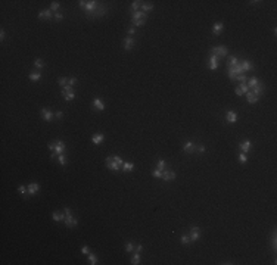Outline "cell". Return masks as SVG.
<instances>
[{"label":"cell","mask_w":277,"mask_h":265,"mask_svg":"<svg viewBox=\"0 0 277 265\" xmlns=\"http://www.w3.org/2000/svg\"><path fill=\"white\" fill-rule=\"evenodd\" d=\"M41 116H43V119H44V121H47V122H50V121L53 119V116H55V113H53L52 110H49L47 108H43V109H41Z\"/></svg>","instance_id":"9a60e30c"},{"label":"cell","mask_w":277,"mask_h":265,"mask_svg":"<svg viewBox=\"0 0 277 265\" xmlns=\"http://www.w3.org/2000/svg\"><path fill=\"white\" fill-rule=\"evenodd\" d=\"M248 91H249V87H248V84H246V83H240V84L236 87V90H234V93H236L237 96L246 94Z\"/></svg>","instance_id":"7c38bea8"},{"label":"cell","mask_w":277,"mask_h":265,"mask_svg":"<svg viewBox=\"0 0 277 265\" xmlns=\"http://www.w3.org/2000/svg\"><path fill=\"white\" fill-rule=\"evenodd\" d=\"M246 100H248V103L254 105V103H256V102L259 100V97H258V96H255V94H252L251 91H248V93H246Z\"/></svg>","instance_id":"4316f807"},{"label":"cell","mask_w":277,"mask_h":265,"mask_svg":"<svg viewBox=\"0 0 277 265\" xmlns=\"http://www.w3.org/2000/svg\"><path fill=\"white\" fill-rule=\"evenodd\" d=\"M58 84H59V85H62V87L68 85V78H65V77H61V78L58 80Z\"/></svg>","instance_id":"b9f144b4"},{"label":"cell","mask_w":277,"mask_h":265,"mask_svg":"<svg viewBox=\"0 0 277 265\" xmlns=\"http://www.w3.org/2000/svg\"><path fill=\"white\" fill-rule=\"evenodd\" d=\"M236 80H237L239 83H246V81H248V77H246V74H242V75H237Z\"/></svg>","instance_id":"ee69618b"},{"label":"cell","mask_w":277,"mask_h":265,"mask_svg":"<svg viewBox=\"0 0 277 265\" xmlns=\"http://www.w3.org/2000/svg\"><path fill=\"white\" fill-rule=\"evenodd\" d=\"M74 88L71 87V85H65V87H62V94L63 93H68V91H72Z\"/></svg>","instance_id":"f5cc1de1"},{"label":"cell","mask_w":277,"mask_h":265,"mask_svg":"<svg viewBox=\"0 0 277 265\" xmlns=\"http://www.w3.org/2000/svg\"><path fill=\"white\" fill-rule=\"evenodd\" d=\"M5 38H6V33H5V30H0V40L3 41Z\"/></svg>","instance_id":"9f6ffc18"},{"label":"cell","mask_w":277,"mask_h":265,"mask_svg":"<svg viewBox=\"0 0 277 265\" xmlns=\"http://www.w3.org/2000/svg\"><path fill=\"white\" fill-rule=\"evenodd\" d=\"M140 6H142V2H139V0H134V2H131V12H137Z\"/></svg>","instance_id":"e575fe53"},{"label":"cell","mask_w":277,"mask_h":265,"mask_svg":"<svg viewBox=\"0 0 277 265\" xmlns=\"http://www.w3.org/2000/svg\"><path fill=\"white\" fill-rule=\"evenodd\" d=\"M27 189H28V194L34 196V194L38 193V190H40V184H38V183H31V184L27 186Z\"/></svg>","instance_id":"e0dca14e"},{"label":"cell","mask_w":277,"mask_h":265,"mask_svg":"<svg viewBox=\"0 0 277 265\" xmlns=\"http://www.w3.org/2000/svg\"><path fill=\"white\" fill-rule=\"evenodd\" d=\"M223 30H224V24L220 22V21L212 25V33H214V36H220V34L223 33Z\"/></svg>","instance_id":"ac0fdd59"},{"label":"cell","mask_w":277,"mask_h":265,"mask_svg":"<svg viewBox=\"0 0 277 265\" xmlns=\"http://www.w3.org/2000/svg\"><path fill=\"white\" fill-rule=\"evenodd\" d=\"M140 9H142V12L147 14V12H150V11L153 9V3H150V2H142Z\"/></svg>","instance_id":"603a6c76"},{"label":"cell","mask_w":277,"mask_h":265,"mask_svg":"<svg viewBox=\"0 0 277 265\" xmlns=\"http://www.w3.org/2000/svg\"><path fill=\"white\" fill-rule=\"evenodd\" d=\"M258 83H259V80H258L256 77H251V78H248V81H246V84H248L249 90H251V88H254V87H255Z\"/></svg>","instance_id":"f546056e"},{"label":"cell","mask_w":277,"mask_h":265,"mask_svg":"<svg viewBox=\"0 0 277 265\" xmlns=\"http://www.w3.org/2000/svg\"><path fill=\"white\" fill-rule=\"evenodd\" d=\"M226 121H227L229 124H234V122H237V113L233 112V110H229V112L226 113Z\"/></svg>","instance_id":"ffe728a7"},{"label":"cell","mask_w":277,"mask_h":265,"mask_svg":"<svg viewBox=\"0 0 277 265\" xmlns=\"http://www.w3.org/2000/svg\"><path fill=\"white\" fill-rule=\"evenodd\" d=\"M175 177H177V174L174 171H168V170L162 171V180L164 181H172V180H175Z\"/></svg>","instance_id":"4fadbf2b"},{"label":"cell","mask_w":277,"mask_h":265,"mask_svg":"<svg viewBox=\"0 0 277 265\" xmlns=\"http://www.w3.org/2000/svg\"><path fill=\"white\" fill-rule=\"evenodd\" d=\"M93 108H95L96 110H105V103H103L99 97H96V99L93 100Z\"/></svg>","instance_id":"7402d4cb"},{"label":"cell","mask_w":277,"mask_h":265,"mask_svg":"<svg viewBox=\"0 0 277 265\" xmlns=\"http://www.w3.org/2000/svg\"><path fill=\"white\" fill-rule=\"evenodd\" d=\"M63 212H65V225H66L68 228H74V227H77V225H78V219L74 218L71 209H69V208H65Z\"/></svg>","instance_id":"7a4b0ae2"},{"label":"cell","mask_w":277,"mask_h":265,"mask_svg":"<svg viewBox=\"0 0 277 265\" xmlns=\"http://www.w3.org/2000/svg\"><path fill=\"white\" fill-rule=\"evenodd\" d=\"M62 96H63V99H65L66 102H72V100L75 99V91L72 90V91H68V93H63Z\"/></svg>","instance_id":"4dcf8cb0"},{"label":"cell","mask_w":277,"mask_h":265,"mask_svg":"<svg viewBox=\"0 0 277 265\" xmlns=\"http://www.w3.org/2000/svg\"><path fill=\"white\" fill-rule=\"evenodd\" d=\"M134 247H136V244H133L131 241L125 243V250H127V252H133V250H134Z\"/></svg>","instance_id":"bcb514c9"},{"label":"cell","mask_w":277,"mask_h":265,"mask_svg":"<svg viewBox=\"0 0 277 265\" xmlns=\"http://www.w3.org/2000/svg\"><path fill=\"white\" fill-rule=\"evenodd\" d=\"M240 65H242L243 72H251V71H255V65H254L251 61H240Z\"/></svg>","instance_id":"8fae6325"},{"label":"cell","mask_w":277,"mask_h":265,"mask_svg":"<svg viewBox=\"0 0 277 265\" xmlns=\"http://www.w3.org/2000/svg\"><path fill=\"white\" fill-rule=\"evenodd\" d=\"M98 6H99V2H96V0H90V2H87V3H85V8H84L87 16L93 14V12L98 9Z\"/></svg>","instance_id":"8992f818"},{"label":"cell","mask_w":277,"mask_h":265,"mask_svg":"<svg viewBox=\"0 0 277 265\" xmlns=\"http://www.w3.org/2000/svg\"><path fill=\"white\" fill-rule=\"evenodd\" d=\"M211 52H212V55L218 56L220 59L229 55V49H227L226 46H215V47H212V50H211Z\"/></svg>","instance_id":"5b68a950"},{"label":"cell","mask_w":277,"mask_h":265,"mask_svg":"<svg viewBox=\"0 0 277 265\" xmlns=\"http://www.w3.org/2000/svg\"><path fill=\"white\" fill-rule=\"evenodd\" d=\"M77 83H78V80H77L75 77H71V78L68 80V85H71V87H74Z\"/></svg>","instance_id":"681fc988"},{"label":"cell","mask_w":277,"mask_h":265,"mask_svg":"<svg viewBox=\"0 0 277 265\" xmlns=\"http://www.w3.org/2000/svg\"><path fill=\"white\" fill-rule=\"evenodd\" d=\"M114 159H115V161H117V162H118V164H120V165L122 167V164H124V161L121 159V156H117V155H115V156H114Z\"/></svg>","instance_id":"11a10c76"},{"label":"cell","mask_w":277,"mask_h":265,"mask_svg":"<svg viewBox=\"0 0 277 265\" xmlns=\"http://www.w3.org/2000/svg\"><path fill=\"white\" fill-rule=\"evenodd\" d=\"M277 236H276V231H273V234H271V246H273V249L276 250L277 249V239H276Z\"/></svg>","instance_id":"f35d334b"},{"label":"cell","mask_w":277,"mask_h":265,"mask_svg":"<svg viewBox=\"0 0 277 265\" xmlns=\"http://www.w3.org/2000/svg\"><path fill=\"white\" fill-rule=\"evenodd\" d=\"M183 150L186 152V153L193 155V153H196V152H198V146H196L193 142H186V143L183 145Z\"/></svg>","instance_id":"52a82bcc"},{"label":"cell","mask_w":277,"mask_h":265,"mask_svg":"<svg viewBox=\"0 0 277 265\" xmlns=\"http://www.w3.org/2000/svg\"><path fill=\"white\" fill-rule=\"evenodd\" d=\"M218 66H220V58L215 56V55H211L209 62H208V68H209L211 71H215Z\"/></svg>","instance_id":"9c48e42d"},{"label":"cell","mask_w":277,"mask_h":265,"mask_svg":"<svg viewBox=\"0 0 277 265\" xmlns=\"http://www.w3.org/2000/svg\"><path fill=\"white\" fill-rule=\"evenodd\" d=\"M136 31H137V28H136L134 25H133V27H130V28H128V36H130V37H131V36H134V34H136Z\"/></svg>","instance_id":"816d5d0a"},{"label":"cell","mask_w":277,"mask_h":265,"mask_svg":"<svg viewBox=\"0 0 277 265\" xmlns=\"http://www.w3.org/2000/svg\"><path fill=\"white\" fill-rule=\"evenodd\" d=\"M88 264L90 265H96L98 264V256L95 253H91V252L88 253Z\"/></svg>","instance_id":"836d02e7"},{"label":"cell","mask_w":277,"mask_h":265,"mask_svg":"<svg viewBox=\"0 0 277 265\" xmlns=\"http://www.w3.org/2000/svg\"><path fill=\"white\" fill-rule=\"evenodd\" d=\"M249 91H251L252 94H255V96H258V97H259V96H261V94L265 91V84H264L262 81H259V83H258V84H256L254 88H251Z\"/></svg>","instance_id":"ba28073f"},{"label":"cell","mask_w":277,"mask_h":265,"mask_svg":"<svg viewBox=\"0 0 277 265\" xmlns=\"http://www.w3.org/2000/svg\"><path fill=\"white\" fill-rule=\"evenodd\" d=\"M165 167H167L165 161H164V159H159V161H158V164H156V168H158V170H161V171H164V168H165Z\"/></svg>","instance_id":"60d3db41"},{"label":"cell","mask_w":277,"mask_h":265,"mask_svg":"<svg viewBox=\"0 0 277 265\" xmlns=\"http://www.w3.org/2000/svg\"><path fill=\"white\" fill-rule=\"evenodd\" d=\"M28 78H30L31 81H38V80L41 78V74H40V71H31L30 75H28Z\"/></svg>","instance_id":"f1b7e54d"},{"label":"cell","mask_w":277,"mask_h":265,"mask_svg":"<svg viewBox=\"0 0 277 265\" xmlns=\"http://www.w3.org/2000/svg\"><path fill=\"white\" fill-rule=\"evenodd\" d=\"M58 161H59L61 165H66V162H68V161H66V156H65L63 153H62V155H58Z\"/></svg>","instance_id":"ab89813d"},{"label":"cell","mask_w":277,"mask_h":265,"mask_svg":"<svg viewBox=\"0 0 277 265\" xmlns=\"http://www.w3.org/2000/svg\"><path fill=\"white\" fill-rule=\"evenodd\" d=\"M103 140H105V136L102 134V132H99V134H95L93 137H91V142H93V145H100Z\"/></svg>","instance_id":"d4e9b609"},{"label":"cell","mask_w":277,"mask_h":265,"mask_svg":"<svg viewBox=\"0 0 277 265\" xmlns=\"http://www.w3.org/2000/svg\"><path fill=\"white\" fill-rule=\"evenodd\" d=\"M56 156H58V155H56V153H55V152H52V155H50V158H52V159H55V158H56Z\"/></svg>","instance_id":"6125c7cd"},{"label":"cell","mask_w":277,"mask_h":265,"mask_svg":"<svg viewBox=\"0 0 277 265\" xmlns=\"http://www.w3.org/2000/svg\"><path fill=\"white\" fill-rule=\"evenodd\" d=\"M47 147H49L52 152H55L56 155H62V153L66 150V145H65V142H62V140H53V142L49 143Z\"/></svg>","instance_id":"6da1fadb"},{"label":"cell","mask_w":277,"mask_h":265,"mask_svg":"<svg viewBox=\"0 0 277 265\" xmlns=\"http://www.w3.org/2000/svg\"><path fill=\"white\" fill-rule=\"evenodd\" d=\"M52 219H53V221H65V212H58V211H55V212L52 214Z\"/></svg>","instance_id":"484cf974"},{"label":"cell","mask_w":277,"mask_h":265,"mask_svg":"<svg viewBox=\"0 0 277 265\" xmlns=\"http://www.w3.org/2000/svg\"><path fill=\"white\" fill-rule=\"evenodd\" d=\"M152 175H153V177H155V178H162V171H161V170H158V168H156V170H155V171H153V172H152Z\"/></svg>","instance_id":"c3c4849f"},{"label":"cell","mask_w":277,"mask_h":265,"mask_svg":"<svg viewBox=\"0 0 277 265\" xmlns=\"http://www.w3.org/2000/svg\"><path fill=\"white\" fill-rule=\"evenodd\" d=\"M55 19H56V21H62V19H63V15H62L61 12H56V14H55Z\"/></svg>","instance_id":"db71d44e"},{"label":"cell","mask_w":277,"mask_h":265,"mask_svg":"<svg viewBox=\"0 0 277 265\" xmlns=\"http://www.w3.org/2000/svg\"><path fill=\"white\" fill-rule=\"evenodd\" d=\"M81 253H84V255H88V253H90V247H88L87 244H84V246L81 247Z\"/></svg>","instance_id":"f907efd6"},{"label":"cell","mask_w":277,"mask_h":265,"mask_svg":"<svg viewBox=\"0 0 277 265\" xmlns=\"http://www.w3.org/2000/svg\"><path fill=\"white\" fill-rule=\"evenodd\" d=\"M180 241H181V244H190V243H192L190 236H186V234H183V236L180 237Z\"/></svg>","instance_id":"d590c367"},{"label":"cell","mask_w":277,"mask_h":265,"mask_svg":"<svg viewBox=\"0 0 277 265\" xmlns=\"http://www.w3.org/2000/svg\"><path fill=\"white\" fill-rule=\"evenodd\" d=\"M106 14V8L105 6H98V9L93 12V14H91V15H88V18H99V16H103Z\"/></svg>","instance_id":"5bb4252c"},{"label":"cell","mask_w":277,"mask_h":265,"mask_svg":"<svg viewBox=\"0 0 277 265\" xmlns=\"http://www.w3.org/2000/svg\"><path fill=\"white\" fill-rule=\"evenodd\" d=\"M239 162H240V164H246V162H248V156H246V153L242 152V153L239 155Z\"/></svg>","instance_id":"7bdbcfd3"},{"label":"cell","mask_w":277,"mask_h":265,"mask_svg":"<svg viewBox=\"0 0 277 265\" xmlns=\"http://www.w3.org/2000/svg\"><path fill=\"white\" fill-rule=\"evenodd\" d=\"M43 18H46V19H52V18H55V14H53L50 9L40 11V12H38V19H43Z\"/></svg>","instance_id":"2e32d148"},{"label":"cell","mask_w":277,"mask_h":265,"mask_svg":"<svg viewBox=\"0 0 277 265\" xmlns=\"http://www.w3.org/2000/svg\"><path fill=\"white\" fill-rule=\"evenodd\" d=\"M105 164H106V168H108L109 171H112V172H117V171L121 170V165L114 159V156H108L106 161H105Z\"/></svg>","instance_id":"277c9868"},{"label":"cell","mask_w":277,"mask_h":265,"mask_svg":"<svg viewBox=\"0 0 277 265\" xmlns=\"http://www.w3.org/2000/svg\"><path fill=\"white\" fill-rule=\"evenodd\" d=\"M134 250H136L137 253H140V252L143 250V246H142V244H136V247H134Z\"/></svg>","instance_id":"6f0895ef"},{"label":"cell","mask_w":277,"mask_h":265,"mask_svg":"<svg viewBox=\"0 0 277 265\" xmlns=\"http://www.w3.org/2000/svg\"><path fill=\"white\" fill-rule=\"evenodd\" d=\"M18 192H19L21 194H27V193H28V189H27L25 186H22V184H19V186H18Z\"/></svg>","instance_id":"f6af8a7d"},{"label":"cell","mask_w":277,"mask_h":265,"mask_svg":"<svg viewBox=\"0 0 277 265\" xmlns=\"http://www.w3.org/2000/svg\"><path fill=\"white\" fill-rule=\"evenodd\" d=\"M85 3H87L85 0H80V2H78V6H80L81 9H84V8H85Z\"/></svg>","instance_id":"680465c9"},{"label":"cell","mask_w":277,"mask_h":265,"mask_svg":"<svg viewBox=\"0 0 277 265\" xmlns=\"http://www.w3.org/2000/svg\"><path fill=\"white\" fill-rule=\"evenodd\" d=\"M237 62H239V59H237L236 56H230V58H229V62H227V66L230 68V66H233V65H236Z\"/></svg>","instance_id":"8d00e7d4"},{"label":"cell","mask_w":277,"mask_h":265,"mask_svg":"<svg viewBox=\"0 0 277 265\" xmlns=\"http://www.w3.org/2000/svg\"><path fill=\"white\" fill-rule=\"evenodd\" d=\"M131 22H133L134 27H143L146 21H143V19H137V21H131Z\"/></svg>","instance_id":"7dc6e473"},{"label":"cell","mask_w":277,"mask_h":265,"mask_svg":"<svg viewBox=\"0 0 277 265\" xmlns=\"http://www.w3.org/2000/svg\"><path fill=\"white\" fill-rule=\"evenodd\" d=\"M251 145H252V143H251V140H243V142H240V145H239V146H240V149H242V152H243V153H248V152H249V149H251Z\"/></svg>","instance_id":"cb8c5ba5"},{"label":"cell","mask_w":277,"mask_h":265,"mask_svg":"<svg viewBox=\"0 0 277 265\" xmlns=\"http://www.w3.org/2000/svg\"><path fill=\"white\" fill-rule=\"evenodd\" d=\"M131 264L133 265H139V264H142V258H140V253H134L133 255V258H131Z\"/></svg>","instance_id":"1f68e13d"},{"label":"cell","mask_w":277,"mask_h":265,"mask_svg":"<svg viewBox=\"0 0 277 265\" xmlns=\"http://www.w3.org/2000/svg\"><path fill=\"white\" fill-rule=\"evenodd\" d=\"M34 65H36V68H38V69H43V68L46 66V62H44L43 59H40V58H37V59L34 61Z\"/></svg>","instance_id":"d6a6232c"},{"label":"cell","mask_w":277,"mask_h":265,"mask_svg":"<svg viewBox=\"0 0 277 265\" xmlns=\"http://www.w3.org/2000/svg\"><path fill=\"white\" fill-rule=\"evenodd\" d=\"M242 74H245V72H243V69H242L240 62H237L236 65H233V66L229 68V78H230L231 81H236V77H237V75H242Z\"/></svg>","instance_id":"3957f363"},{"label":"cell","mask_w":277,"mask_h":265,"mask_svg":"<svg viewBox=\"0 0 277 265\" xmlns=\"http://www.w3.org/2000/svg\"><path fill=\"white\" fill-rule=\"evenodd\" d=\"M137 19H143L146 21L147 19V15L142 11H137V12H133V16H131V21H137Z\"/></svg>","instance_id":"44dd1931"},{"label":"cell","mask_w":277,"mask_h":265,"mask_svg":"<svg viewBox=\"0 0 277 265\" xmlns=\"http://www.w3.org/2000/svg\"><path fill=\"white\" fill-rule=\"evenodd\" d=\"M201 239V230L198 225H192L190 227V240L192 241H198Z\"/></svg>","instance_id":"30bf717a"},{"label":"cell","mask_w":277,"mask_h":265,"mask_svg":"<svg viewBox=\"0 0 277 265\" xmlns=\"http://www.w3.org/2000/svg\"><path fill=\"white\" fill-rule=\"evenodd\" d=\"M121 170H122L124 172H131V171L134 170V164H133V162H124L122 167H121Z\"/></svg>","instance_id":"83f0119b"},{"label":"cell","mask_w":277,"mask_h":265,"mask_svg":"<svg viewBox=\"0 0 277 265\" xmlns=\"http://www.w3.org/2000/svg\"><path fill=\"white\" fill-rule=\"evenodd\" d=\"M133 46H134V38L130 37V36H127V37L124 38V49H125L127 52H130V50L133 49Z\"/></svg>","instance_id":"d6986e66"},{"label":"cell","mask_w":277,"mask_h":265,"mask_svg":"<svg viewBox=\"0 0 277 265\" xmlns=\"http://www.w3.org/2000/svg\"><path fill=\"white\" fill-rule=\"evenodd\" d=\"M59 6H61V3H59V2H52V5H50V11H52L53 14H56V12H58V9H59Z\"/></svg>","instance_id":"74e56055"},{"label":"cell","mask_w":277,"mask_h":265,"mask_svg":"<svg viewBox=\"0 0 277 265\" xmlns=\"http://www.w3.org/2000/svg\"><path fill=\"white\" fill-rule=\"evenodd\" d=\"M199 152H205V146H204V145L199 146Z\"/></svg>","instance_id":"94428289"},{"label":"cell","mask_w":277,"mask_h":265,"mask_svg":"<svg viewBox=\"0 0 277 265\" xmlns=\"http://www.w3.org/2000/svg\"><path fill=\"white\" fill-rule=\"evenodd\" d=\"M55 116H56V118H59V119H61V118H62V116H63V113H62V112H61V110H58V112H56V113H55Z\"/></svg>","instance_id":"91938a15"}]
</instances>
